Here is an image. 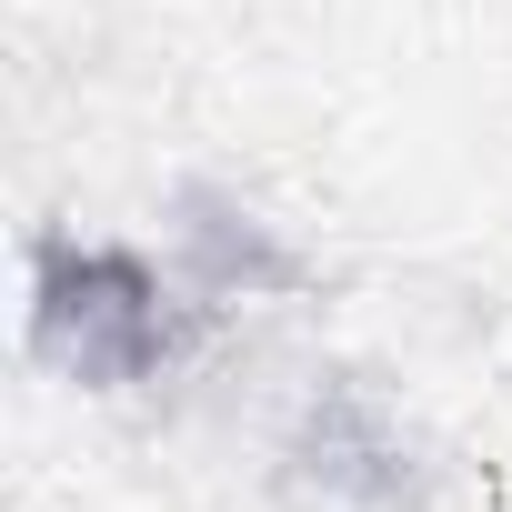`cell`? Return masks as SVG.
Instances as JSON below:
<instances>
[{
  "label": "cell",
  "mask_w": 512,
  "mask_h": 512,
  "mask_svg": "<svg viewBox=\"0 0 512 512\" xmlns=\"http://www.w3.org/2000/svg\"><path fill=\"white\" fill-rule=\"evenodd\" d=\"M272 472L302 512H432V492H442L432 442L362 372H312L302 382V402L282 412Z\"/></svg>",
  "instance_id": "7a4b0ae2"
},
{
  "label": "cell",
  "mask_w": 512,
  "mask_h": 512,
  "mask_svg": "<svg viewBox=\"0 0 512 512\" xmlns=\"http://www.w3.org/2000/svg\"><path fill=\"white\" fill-rule=\"evenodd\" d=\"M211 312L191 302V282L171 272V251L111 241V231H31V262H21V342L51 382L121 402L171 382L201 352Z\"/></svg>",
  "instance_id": "6da1fadb"
},
{
  "label": "cell",
  "mask_w": 512,
  "mask_h": 512,
  "mask_svg": "<svg viewBox=\"0 0 512 512\" xmlns=\"http://www.w3.org/2000/svg\"><path fill=\"white\" fill-rule=\"evenodd\" d=\"M161 251L171 272L191 282V302L221 322V312H272L292 292H312V251L251 201L241 181H171L161 201Z\"/></svg>",
  "instance_id": "3957f363"
}]
</instances>
